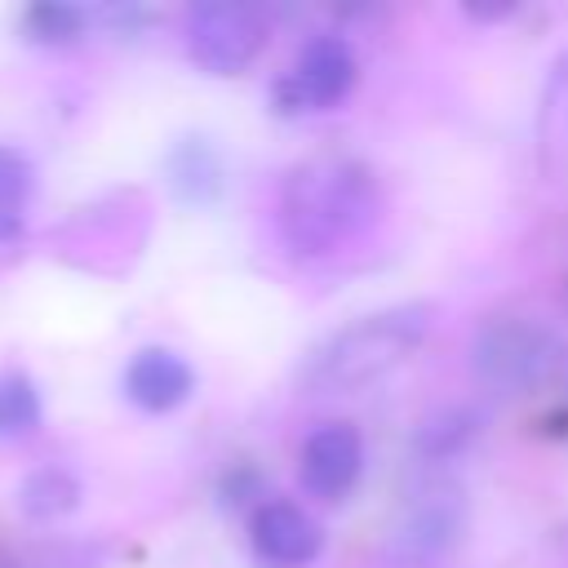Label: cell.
Returning a JSON list of instances; mask_svg holds the SVG:
<instances>
[{"instance_id":"6da1fadb","label":"cell","mask_w":568,"mask_h":568,"mask_svg":"<svg viewBox=\"0 0 568 568\" xmlns=\"http://www.w3.org/2000/svg\"><path fill=\"white\" fill-rule=\"evenodd\" d=\"M382 217V182L364 160L315 155L284 173L280 235L293 257H328Z\"/></svg>"},{"instance_id":"7a4b0ae2","label":"cell","mask_w":568,"mask_h":568,"mask_svg":"<svg viewBox=\"0 0 568 568\" xmlns=\"http://www.w3.org/2000/svg\"><path fill=\"white\" fill-rule=\"evenodd\" d=\"M430 306L426 302H399L373 315H359L328 333L320 346L306 351L297 368V386L306 395H355L390 377L426 337Z\"/></svg>"},{"instance_id":"3957f363","label":"cell","mask_w":568,"mask_h":568,"mask_svg":"<svg viewBox=\"0 0 568 568\" xmlns=\"http://www.w3.org/2000/svg\"><path fill=\"white\" fill-rule=\"evenodd\" d=\"M559 364V333L532 315H493L470 337V373L493 395H532Z\"/></svg>"},{"instance_id":"277c9868","label":"cell","mask_w":568,"mask_h":568,"mask_svg":"<svg viewBox=\"0 0 568 568\" xmlns=\"http://www.w3.org/2000/svg\"><path fill=\"white\" fill-rule=\"evenodd\" d=\"M266 13L248 0H204L186 13V53L209 75H240L266 49Z\"/></svg>"},{"instance_id":"5b68a950","label":"cell","mask_w":568,"mask_h":568,"mask_svg":"<svg viewBox=\"0 0 568 568\" xmlns=\"http://www.w3.org/2000/svg\"><path fill=\"white\" fill-rule=\"evenodd\" d=\"M355 49L324 31V36H311L293 62V71L275 84V106L284 115H297V111H324V106H337L351 84H355Z\"/></svg>"},{"instance_id":"8992f818","label":"cell","mask_w":568,"mask_h":568,"mask_svg":"<svg viewBox=\"0 0 568 568\" xmlns=\"http://www.w3.org/2000/svg\"><path fill=\"white\" fill-rule=\"evenodd\" d=\"M462 528H466L462 488L444 479H426L413 488V497H404V510L395 524V550L408 559H435L457 546Z\"/></svg>"},{"instance_id":"52a82bcc","label":"cell","mask_w":568,"mask_h":568,"mask_svg":"<svg viewBox=\"0 0 568 568\" xmlns=\"http://www.w3.org/2000/svg\"><path fill=\"white\" fill-rule=\"evenodd\" d=\"M364 466V439L351 422H324L320 430L306 435L302 457H297V475L302 488L320 501H337L355 488Z\"/></svg>"},{"instance_id":"ba28073f","label":"cell","mask_w":568,"mask_h":568,"mask_svg":"<svg viewBox=\"0 0 568 568\" xmlns=\"http://www.w3.org/2000/svg\"><path fill=\"white\" fill-rule=\"evenodd\" d=\"M248 541H253V555L271 568H302L320 555L324 546V528L311 510H302L297 501H262L253 510V524H248Z\"/></svg>"},{"instance_id":"9c48e42d","label":"cell","mask_w":568,"mask_h":568,"mask_svg":"<svg viewBox=\"0 0 568 568\" xmlns=\"http://www.w3.org/2000/svg\"><path fill=\"white\" fill-rule=\"evenodd\" d=\"M191 390H195V368L169 346H146L124 368V395L146 413H173L178 404L191 399Z\"/></svg>"},{"instance_id":"30bf717a","label":"cell","mask_w":568,"mask_h":568,"mask_svg":"<svg viewBox=\"0 0 568 568\" xmlns=\"http://www.w3.org/2000/svg\"><path fill=\"white\" fill-rule=\"evenodd\" d=\"M537 164L550 182H568V53L546 67L537 98Z\"/></svg>"},{"instance_id":"8fae6325","label":"cell","mask_w":568,"mask_h":568,"mask_svg":"<svg viewBox=\"0 0 568 568\" xmlns=\"http://www.w3.org/2000/svg\"><path fill=\"white\" fill-rule=\"evenodd\" d=\"M164 173H169V186L182 204H213L222 191H226V169H222V155L209 138H182L169 160H164Z\"/></svg>"},{"instance_id":"7c38bea8","label":"cell","mask_w":568,"mask_h":568,"mask_svg":"<svg viewBox=\"0 0 568 568\" xmlns=\"http://www.w3.org/2000/svg\"><path fill=\"white\" fill-rule=\"evenodd\" d=\"M80 506V479L67 466H36L22 484H18V510L36 524L62 519Z\"/></svg>"},{"instance_id":"4fadbf2b","label":"cell","mask_w":568,"mask_h":568,"mask_svg":"<svg viewBox=\"0 0 568 568\" xmlns=\"http://www.w3.org/2000/svg\"><path fill=\"white\" fill-rule=\"evenodd\" d=\"M31 191H36V164L18 146L0 142V244L22 235V209Z\"/></svg>"},{"instance_id":"5bb4252c","label":"cell","mask_w":568,"mask_h":568,"mask_svg":"<svg viewBox=\"0 0 568 568\" xmlns=\"http://www.w3.org/2000/svg\"><path fill=\"white\" fill-rule=\"evenodd\" d=\"M475 430H479V417L470 408H444V413H435V417H426L417 426L413 444H417V453L426 462H448L475 439Z\"/></svg>"},{"instance_id":"9a60e30c","label":"cell","mask_w":568,"mask_h":568,"mask_svg":"<svg viewBox=\"0 0 568 568\" xmlns=\"http://www.w3.org/2000/svg\"><path fill=\"white\" fill-rule=\"evenodd\" d=\"M40 426V390L27 373H0V439H22Z\"/></svg>"},{"instance_id":"2e32d148","label":"cell","mask_w":568,"mask_h":568,"mask_svg":"<svg viewBox=\"0 0 568 568\" xmlns=\"http://www.w3.org/2000/svg\"><path fill=\"white\" fill-rule=\"evenodd\" d=\"M84 22H89V13L67 0H40L22 13V31L36 44H71L84 36Z\"/></svg>"},{"instance_id":"e0dca14e","label":"cell","mask_w":568,"mask_h":568,"mask_svg":"<svg viewBox=\"0 0 568 568\" xmlns=\"http://www.w3.org/2000/svg\"><path fill=\"white\" fill-rule=\"evenodd\" d=\"M217 493H222V506H248V501L262 497V475L253 466H235L231 475H222V488Z\"/></svg>"},{"instance_id":"ac0fdd59","label":"cell","mask_w":568,"mask_h":568,"mask_svg":"<svg viewBox=\"0 0 568 568\" xmlns=\"http://www.w3.org/2000/svg\"><path fill=\"white\" fill-rule=\"evenodd\" d=\"M18 568H93V564H89V555H84V550H75V546H62V550H44L40 559H31V564H18Z\"/></svg>"},{"instance_id":"d6986e66","label":"cell","mask_w":568,"mask_h":568,"mask_svg":"<svg viewBox=\"0 0 568 568\" xmlns=\"http://www.w3.org/2000/svg\"><path fill=\"white\" fill-rule=\"evenodd\" d=\"M519 4L515 0H506V4H466V13L470 18H479V22H493V18H506V13H515Z\"/></svg>"},{"instance_id":"ffe728a7","label":"cell","mask_w":568,"mask_h":568,"mask_svg":"<svg viewBox=\"0 0 568 568\" xmlns=\"http://www.w3.org/2000/svg\"><path fill=\"white\" fill-rule=\"evenodd\" d=\"M0 568H18V559H9V555L0 550Z\"/></svg>"},{"instance_id":"44dd1931","label":"cell","mask_w":568,"mask_h":568,"mask_svg":"<svg viewBox=\"0 0 568 568\" xmlns=\"http://www.w3.org/2000/svg\"><path fill=\"white\" fill-rule=\"evenodd\" d=\"M564 395H568V359H564Z\"/></svg>"}]
</instances>
